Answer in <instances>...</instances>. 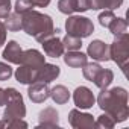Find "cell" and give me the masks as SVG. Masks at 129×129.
<instances>
[{
  "label": "cell",
  "mask_w": 129,
  "mask_h": 129,
  "mask_svg": "<svg viewBox=\"0 0 129 129\" xmlns=\"http://www.w3.org/2000/svg\"><path fill=\"white\" fill-rule=\"evenodd\" d=\"M97 105L115 123H121L129 117L127 91L121 87H114L111 90L103 88L97 96Z\"/></svg>",
  "instance_id": "cell-1"
},
{
  "label": "cell",
  "mask_w": 129,
  "mask_h": 129,
  "mask_svg": "<svg viewBox=\"0 0 129 129\" xmlns=\"http://www.w3.org/2000/svg\"><path fill=\"white\" fill-rule=\"evenodd\" d=\"M21 29L40 43L55 35L52 17L34 9L21 14Z\"/></svg>",
  "instance_id": "cell-2"
},
{
  "label": "cell",
  "mask_w": 129,
  "mask_h": 129,
  "mask_svg": "<svg viewBox=\"0 0 129 129\" xmlns=\"http://www.w3.org/2000/svg\"><path fill=\"white\" fill-rule=\"evenodd\" d=\"M109 59H112L117 64L123 73H126L129 59V35L126 32L115 35L114 43L109 46Z\"/></svg>",
  "instance_id": "cell-3"
},
{
  "label": "cell",
  "mask_w": 129,
  "mask_h": 129,
  "mask_svg": "<svg viewBox=\"0 0 129 129\" xmlns=\"http://www.w3.org/2000/svg\"><path fill=\"white\" fill-rule=\"evenodd\" d=\"M6 108L3 112V120L23 118L26 115V106L23 102V96L15 88H6Z\"/></svg>",
  "instance_id": "cell-4"
},
{
  "label": "cell",
  "mask_w": 129,
  "mask_h": 129,
  "mask_svg": "<svg viewBox=\"0 0 129 129\" xmlns=\"http://www.w3.org/2000/svg\"><path fill=\"white\" fill-rule=\"evenodd\" d=\"M66 29L69 35H73L78 38H87L94 32V24L87 17L73 15V17H69V20L66 21Z\"/></svg>",
  "instance_id": "cell-5"
},
{
  "label": "cell",
  "mask_w": 129,
  "mask_h": 129,
  "mask_svg": "<svg viewBox=\"0 0 129 129\" xmlns=\"http://www.w3.org/2000/svg\"><path fill=\"white\" fill-rule=\"evenodd\" d=\"M69 121L75 129H93L94 118L91 114L81 112L79 109H72L69 114Z\"/></svg>",
  "instance_id": "cell-6"
},
{
  "label": "cell",
  "mask_w": 129,
  "mask_h": 129,
  "mask_svg": "<svg viewBox=\"0 0 129 129\" xmlns=\"http://www.w3.org/2000/svg\"><path fill=\"white\" fill-rule=\"evenodd\" d=\"M73 100H75V105L81 109H88L94 105L96 102V97L94 94L91 93L90 88L87 87H78L73 93Z\"/></svg>",
  "instance_id": "cell-7"
},
{
  "label": "cell",
  "mask_w": 129,
  "mask_h": 129,
  "mask_svg": "<svg viewBox=\"0 0 129 129\" xmlns=\"http://www.w3.org/2000/svg\"><path fill=\"white\" fill-rule=\"evenodd\" d=\"M88 56H91L94 61H109V46L100 40H94L93 43H90L88 49H87Z\"/></svg>",
  "instance_id": "cell-8"
},
{
  "label": "cell",
  "mask_w": 129,
  "mask_h": 129,
  "mask_svg": "<svg viewBox=\"0 0 129 129\" xmlns=\"http://www.w3.org/2000/svg\"><path fill=\"white\" fill-rule=\"evenodd\" d=\"M27 96L34 103H43L50 97V88L44 82H34L27 90Z\"/></svg>",
  "instance_id": "cell-9"
},
{
  "label": "cell",
  "mask_w": 129,
  "mask_h": 129,
  "mask_svg": "<svg viewBox=\"0 0 129 129\" xmlns=\"http://www.w3.org/2000/svg\"><path fill=\"white\" fill-rule=\"evenodd\" d=\"M46 56L35 50V49H29V50H24L21 53V59H20V66H27V67H32V69H40L43 64L46 62L44 59Z\"/></svg>",
  "instance_id": "cell-10"
},
{
  "label": "cell",
  "mask_w": 129,
  "mask_h": 129,
  "mask_svg": "<svg viewBox=\"0 0 129 129\" xmlns=\"http://www.w3.org/2000/svg\"><path fill=\"white\" fill-rule=\"evenodd\" d=\"M61 73V69L55 64H47L44 62L43 66L38 69V76H37V82H44L49 84L52 81H55Z\"/></svg>",
  "instance_id": "cell-11"
},
{
  "label": "cell",
  "mask_w": 129,
  "mask_h": 129,
  "mask_svg": "<svg viewBox=\"0 0 129 129\" xmlns=\"http://www.w3.org/2000/svg\"><path fill=\"white\" fill-rule=\"evenodd\" d=\"M43 49H44V53L50 58H59L64 53L62 41L56 37H50V38L44 40L43 41Z\"/></svg>",
  "instance_id": "cell-12"
},
{
  "label": "cell",
  "mask_w": 129,
  "mask_h": 129,
  "mask_svg": "<svg viewBox=\"0 0 129 129\" xmlns=\"http://www.w3.org/2000/svg\"><path fill=\"white\" fill-rule=\"evenodd\" d=\"M14 75H15V79H17L20 84L30 85V84L37 82L38 69H32V67H27V66H20V67L15 70Z\"/></svg>",
  "instance_id": "cell-13"
},
{
  "label": "cell",
  "mask_w": 129,
  "mask_h": 129,
  "mask_svg": "<svg viewBox=\"0 0 129 129\" xmlns=\"http://www.w3.org/2000/svg\"><path fill=\"white\" fill-rule=\"evenodd\" d=\"M21 53H23V50H21L20 44H18L17 41H9V43L6 44V47H5L2 56H3V59H6L8 62H11V64H18V66H20Z\"/></svg>",
  "instance_id": "cell-14"
},
{
  "label": "cell",
  "mask_w": 129,
  "mask_h": 129,
  "mask_svg": "<svg viewBox=\"0 0 129 129\" xmlns=\"http://www.w3.org/2000/svg\"><path fill=\"white\" fill-rule=\"evenodd\" d=\"M87 55L79 52V50H70L66 53L64 56V62L67 64L69 67H73V69H79V67H84L87 64Z\"/></svg>",
  "instance_id": "cell-15"
},
{
  "label": "cell",
  "mask_w": 129,
  "mask_h": 129,
  "mask_svg": "<svg viewBox=\"0 0 129 129\" xmlns=\"http://www.w3.org/2000/svg\"><path fill=\"white\" fill-rule=\"evenodd\" d=\"M40 127H55L58 126V121H59V117H58V112L55 108H46L40 112Z\"/></svg>",
  "instance_id": "cell-16"
},
{
  "label": "cell",
  "mask_w": 129,
  "mask_h": 129,
  "mask_svg": "<svg viewBox=\"0 0 129 129\" xmlns=\"http://www.w3.org/2000/svg\"><path fill=\"white\" fill-rule=\"evenodd\" d=\"M50 97L55 103L58 105H64L70 100V91L64 87V85H56L50 90Z\"/></svg>",
  "instance_id": "cell-17"
},
{
  "label": "cell",
  "mask_w": 129,
  "mask_h": 129,
  "mask_svg": "<svg viewBox=\"0 0 129 129\" xmlns=\"http://www.w3.org/2000/svg\"><path fill=\"white\" fill-rule=\"evenodd\" d=\"M112 79H114V73L109 69H100V72L96 75V78H94L93 82H94L96 87H99L100 90H103V88H108L111 85Z\"/></svg>",
  "instance_id": "cell-18"
},
{
  "label": "cell",
  "mask_w": 129,
  "mask_h": 129,
  "mask_svg": "<svg viewBox=\"0 0 129 129\" xmlns=\"http://www.w3.org/2000/svg\"><path fill=\"white\" fill-rule=\"evenodd\" d=\"M123 5V0H90V9H109L114 11Z\"/></svg>",
  "instance_id": "cell-19"
},
{
  "label": "cell",
  "mask_w": 129,
  "mask_h": 129,
  "mask_svg": "<svg viewBox=\"0 0 129 129\" xmlns=\"http://www.w3.org/2000/svg\"><path fill=\"white\" fill-rule=\"evenodd\" d=\"M62 46H64V50H79L82 47V38H78V37H73V35H66L62 40Z\"/></svg>",
  "instance_id": "cell-20"
},
{
  "label": "cell",
  "mask_w": 129,
  "mask_h": 129,
  "mask_svg": "<svg viewBox=\"0 0 129 129\" xmlns=\"http://www.w3.org/2000/svg\"><path fill=\"white\" fill-rule=\"evenodd\" d=\"M6 29L11 30V32H18L21 29V14H9L6 17V23H5Z\"/></svg>",
  "instance_id": "cell-21"
},
{
  "label": "cell",
  "mask_w": 129,
  "mask_h": 129,
  "mask_svg": "<svg viewBox=\"0 0 129 129\" xmlns=\"http://www.w3.org/2000/svg\"><path fill=\"white\" fill-rule=\"evenodd\" d=\"M108 29H109L111 34H114V35L124 34L126 29H127V21H126L124 18H121V17H115V18L111 21V24L108 26Z\"/></svg>",
  "instance_id": "cell-22"
},
{
  "label": "cell",
  "mask_w": 129,
  "mask_h": 129,
  "mask_svg": "<svg viewBox=\"0 0 129 129\" xmlns=\"http://www.w3.org/2000/svg\"><path fill=\"white\" fill-rule=\"evenodd\" d=\"M100 69H102V67L99 66L97 62H90V64L87 62L85 66H84V72H82V73H84V78H85L87 81L93 82L94 78H96V75L100 72Z\"/></svg>",
  "instance_id": "cell-23"
},
{
  "label": "cell",
  "mask_w": 129,
  "mask_h": 129,
  "mask_svg": "<svg viewBox=\"0 0 129 129\" xmlns=\"http://www.w3.org/2000/svg\"><path fill=\"white\" fill-rule=\"evenodd\" d=\"M58 9L66 15H72L73 12H76V0H59Z\"/></svg>",
  "instance_id": "cell-24"
},
{
  "label": "cell",
  "mask_w": 129,
  "mask_h": 129,
  "mask_svg": "<svg viewBox=\"0 0 129 129\" xmlns=\"http://www.w3.org/2000/svg\"><path fill=\"white\" fill-rule=\"evenodd\" d=\"M115 124V121L105 112L103 115H100L97 118V121H94V127H102V129H112Z\"/></svg>",
  "instance_id": "cell-25"
},
{
  "label": "cell",
  "mask_w": 129,
  "mask_h": 129,
  "mask_svg": "<svg viewBox=\"0 0 129 129\" xmlns=\"http://www.w3.org/2000/svg\"><path fill=\"white\" fill-rule=\"evenodd\" d=\"M34 6H35V3L32 2V0H17L14 9H15L17 14H24V12L34 9Z\"/></svg>",
  "instance_id": "cell-26"
},
{
  "label": "cell",
  "mask_w": 129,
  "mask_h": 129,
  "mask_svg": "<svg viewBox=\"0 0 129 129\" xmlns=\"http://www.w3.org/2000/svg\"><path fill=\"white\" fill-rule=\"evenodd\" d=\"M114 18H115L114 12H112V11H109V9H105V11L99 15V23H100L103 27H108Z\"/></svg>",
  "instance_id": "cell-27"
},
{
  "label": "cell",
  "mask_w": 129,
  "mask_h": 129,
  "mask_svg": "<svg viewBox=\"0 0 129 129\" xmlns=\"http://www.w3.org/2000/svg\"><path fill=\"white\" fill-rule=\"evenodd\" d=\"M12 76V67L6 62H0V81H8Z\"/></svg>",
  "instance_id": "cell-28"
},
{
  "label": "cell",
  "mask_w": 129,
  "mask_h": 129,
  "mask_svg": "<svg viewBox=\"0 0 129 129\" xmlns=\"http://www.w3.org/2000/svg\"><path fill=\"white\" fill-rule=\"evenodd\" d=\"M11 0H0V18H6L11 14Z\"/></svg>",
  "instance_id": "cell-29"
},
{
  "label": "cell",
  "mask_w": 129,
  "mask_h": 129,
  "mask_svg": "<svg viewBox=\"0 0 129 129\" xmlns=\"http://www.w3.org/2000/svg\"><path fill=\"white\" fill-rule=\"evenodd\" d=\"M6 127H27V123L23 121V118H14V120H5Z\"/></svg>",
  "instance_id": "cell-30"
},
{
  "label": "cell",
  "mask_w": 129,
  "mask_h": 129,
  "mask_svg": "<svg viewBox=\"0 0 129 129\" xmlns=\"http://www.w3.org/2000/svg\"><path fill=\"white\" fill-rule=\"evenodd\" d=\"M6 26H5V23H2L0 21V47H2L3 44H5V41H6Z\"/></svg>",
  "instance_id": "cell-31"
},
{
  "label": "cell",
  "mask_w": 129,
  "mask_h": 129,
  "mask_svg": "<svg viewBox=\"0 0 129 129\" xmlns=\"http://www.w3.org/2000/svg\"><path fill=\"white\" fill-rule=\"evenodd\" d=\"M32 2H34L35 6H38V8H46V6L50 3V0H32Z\"/></svg>",
  "instance_id": "cell-32"
},
{
  "label": "cell",
  "mask_w": 129,
  "mask_h": 129,
  "mask_svg": "<svg viewBox=\"0 0 129 129\" xmlns=\"http://www.w3.org/2000/svg\"><path fill=\"white\" fill-rule=\"evenodd\" d=\"M6 103V93L3 88H0V106Z\"/></svg>",
  "instance_id": "cell-33"
},
{
  "label": "cell",
  "mask_w": 129,
  "mask_h": 129,
  "mask_svg": "<svg viewBox=\"0 0 129 129\" xmlns=\"http://www.w3.org/2000/svg\"><path fill=\"white\" fill-rule=\"evenodd\" d=\"M0 127H6V123H5V120H2V121H0Z\"/></svg>",
  "instance_id": "cell-34"
}]
</instances>
